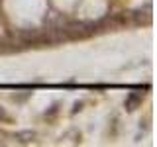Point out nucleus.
<instances>
[{
  "label": "nucleus",
  "mask_w": 157,
  "mask_h": 147,
  "mask_svg": "<svg viewBox=\"0 0 157 147\" xmlns=\"http://www.w3.org/2000/svg\"><path fill=\"white\" fill-rule=\"evenodd\" d=\"M141 102V94H130L126 100V108L128 110H136V106Z\"/></svg>",
  "instance_id": "f257e3e1"
}]
</instances>
